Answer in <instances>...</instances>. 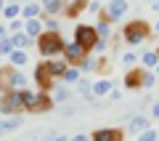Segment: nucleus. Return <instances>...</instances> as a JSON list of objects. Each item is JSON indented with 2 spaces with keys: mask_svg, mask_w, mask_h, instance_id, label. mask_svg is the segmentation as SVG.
Listing matches in <instances>:
<instances>
[{
  "mask_svg": "<svg viewBox=\"0 0 159 141\" xmlns=\"http://www.w3.org/2000/svg\"><path fill=\"white\" fill-rule=\"evenodd\" d=\"M43 27H45L43 19H27V22H24V32H27L32 40H37L40 35H43Z\"/></svg>",
  "mask_w": 159,
  "mask_h": 141,
  "instance_id": "nucleus-14",
  "label": "nucleus"
},
{
  "mask_svg": "<svg viewBox=\"0 0 159 141\" xmlns=\"http://www.w3.org/2000/svg\"><path fill=\"white\" fill-rule=\"evenodd\" d=\"M154 83H157V72H143V88H154Z\"/></svg>",
  "mask_w": 159,
  "mask_h": 141,
  "instance_id": "nucleus-32",
  "label": "nucleus"
},
{
  "mask_svg": "<svg viewBox=\"0 0 159 141\" xmlns=\"http://www.w3.org/2000/svg\"><path fill=\"white\" fill-rule=\"evenodd\" d=\"M21 125V114H13L8 120H0V133H8V130H16Z\"/></svg>",
  "mask_w": 159,
  "mask_h": 141,
  "instance_id": "nucleus-22",
  "label": "nucleus"
},
{
  "mask_svg": "<svg viewBox=\"0 0 159 141\" xmlns=\"http://www.w3.org/2000/svg\"><path fill=\"white\" fill-rule=\"evenodd\" d=\"M80 69H82V72H93V69H98V61L90 59V56H85L82 61H80Z\"/></svg>",
  "mask_w": 159,
  "mask_h": 141,
  "instance_id": "nucleus-29",
  "label": "nucleus"
},
{
  "mask_svg": "<svg viewBox=\"0 0 159 141\" xmlns=\"http://www.w3.org/2000/svg\"><path fill=\"white\" fill-rule=\"evenodd\" d=\"M151 24L143 22V19H133V22H127L125 27H122V40H125L127 45H141L143 40L151 37Z\"/></svg>",
  "mask_w": 159,
  "mask_h": 141,
  "instance_id": "nucleus-2",
  "label": "nucleus"
},
{
  "mask_svg": "<svg viewBox=\"0 0 159 141\" xmlns=\"http://www.w3.org/2000/svg\"><path fill=\"white\" fill-rule=\"evenodd\" d=\"M80 72H82V69H80V67H69L66 69V72H64V83H77V80H80Z\"/></svg>",
  "mask_w": 159,
  "mask_h": 141,
  "instance_id": "nucleus-27",
  "label": "nucleus"
},
{
  "mask_svg": "<svg viewBox=\"0 0 159 141\" xmlns=\"http://www.w3.org/2000/svg\"><path fill=\"white\" fill-rule=\"evenodd\" d=\"M69 96H72V93H69V88H66V83L64 85H56V88H53V104H66L69 101Z\"/></svg>",
  "mask_w": 159,
  "mask_h": 141,
  "instance_id": "nucleus-21",
  "label": "nucleus"
},
{
  "mask_svg": "<svg viewBox=\"0 0 159 141\" xmlns=\"http://www.w3.org/2000/svg\"><path fill=\"white\" fill-rule=\"evenodd\" d=\"M85 11H90V13H101V3H98V0H90Z\"/></svg>",
  "mask_w": 159,
  "mask_h": 141,
  "instance_id": "nucleus-34",
  "label": "nucleus"
},
{
  "mask_svg": "<svg viewBox=\"0 0 159 141\" xmlns=\"http://www.w3.org/2000/svg\"><path fill=\"white\" fill-rule=\"evenodd\" d=\"M146 128H148V114H133V117L127 120V133L130 136L143 133Z\"/></svg>",
  "mask_w": 159,
  "mask_h": 141,
  "instance_id": "nucleus-9",
  "label": "nucleus"
},
{
  "mask_svg": "<svg viewBox=\"0 0 159 141\" xmlns=\"http://www.w3.org/2000/svg\"><path fill=\"white\" fill-rule=\"evenodd\" d=\"M157 53H159V48H157Z\"/></svg>",
  "mask_w": 159,
  "mask_h": 141,
  "instance_id": "nucleus-48",
  "label": "nucleus"
},
{
  "mask_svg": "<svg viewBox=\"0 0 159 141\" xmlns=\"http://www.w3.org/2000/svg\"><path fill=\"white\" fill-rule=\"evenodd\" d=\"M53 75H51V69H48V61H40L37 67H34V83L43 88V93H48V90L53 88Z\"/></svg>",
  "mask_w": 159,
  "mask_h": 141,
  "instance_id": "nucleus-6",
  "label": "nucleus"
},
{
  "mask_svg": "<svg viewBox=\"0 0 159 141\" xmlns=\"http://www.w3.org/2000/svg\"><path fill=\"white\" fill-rule=\"evenodd\" d=\"M72 67V64L66 61V56H53L51 61H48V69H51V75L53 77H64V72Z\"/></svg>",
  "mask_w": 159,
  "mask_h": 141,
  "instance_id": "nucleus-11",
  "label": "nucleus"
},
{
  "mask_svg": "<svg viewBox=\"0 0 159 141\" xmlns=\"http://www.w3.org/2000/svg\"><path fill=\"white\" fill-rule=\"evenodd\" d=\"M90 141H125L122 128H98L90 133Z\"/></svg>",
  "mask_w": 159,
  "mask_h": 141,
  "instance_id": "nucleus-8",
  "label": "nucleus"
},
{
  "mask_svg": "<svg viewBox=\"0 0 159 141\" xmlns=\"http://www.w3.org/2000/svg\"><path fill=\"white\" fill-rule=\"evenodd\" d=\"M43 16V6H40V3H32V0H29L27 6L21 8V19L24 22H27V19H40Z\"/></svg>",
  "mask_w": 159,
  "mask_h": 141,
  "instance_id": "nucleus-16",
  "label": "nucleus"
},
{
  "mask_svg": "<svg viewBox=\"0 0 159 141\" xmlns=\"http://www.w3.org/2000/svg\"><path fill=\"white\" fill-rule=\"evenodd\" d=\"M8 59H11V67H16V69H21L24 64L29 61V56H27V51H19V48H16V51H13L11 56H8Z\"/></svg>",
  "mask_w": 159,
  "mask_h": 141,
  "instance_id": "nucleus-23",
  "label": "nucleus"
},
{
  "mask_svg": "<svg viewBox=\"0 0 159 141\" xmlns=\"http://www.w3.org/2000/svg\"><path fill=\"white\" fill-rule=\"evenodd\" d=\"M43 16H58L64 13V0H43Z\"/></svg>",
  "mask_w": 159,
  "mask_h": 141,
  "instance_id": "nucleus-13",
  "label": "nucleus"
},
{
  "mask_svg": "<svg viewBox=\"0 0 159 141\" xmlns=\"http://www.w3.org/2000/svg\"><path fill=\"white\" fill-rule=\"evenodd\" d=\"M11 40H13V48H19V51H24V48H29L32 43H37V40H32L27 32H16V35H11Z\"/></svg>",
  "mask_w": 159,
  "mask_h": 141,
  "instance_id": "nucleus-19",
  "label": "nucleus"
},
{
  "mask_svg": "<svg viewBox=\"0 0 159 141\" xmlns=\"http://www.w3.org/2000/svg\"><path fill=\"white\" fill-rule=\"evenodd\" d=\"M6 6H8V3H6V0H0V13H3V11H6Z\"/></svg>",
  "mask_w": 159,
  "mask_h": 141,
  "instance_id": "nucleus-43",
  "label": "nucleus"
},
{
  "mask_svg": "<svg viewBox=\"0 0 159 141\" xmlns=\"http://www.w3.org/2000/svg\"><path fill=\"white\" fill-rule=\"evenodd\" d=\"M127 8H130V3H127V0H111V3H106L103 16H106L109 22H119V19H125Z\"/></svg>",
  "mask_w": 159,
  "mask_h": 141,
  "instance_id": "nucleus-7",
  "label": "nucleus"
},
{
  "mask_svg": "<svg viewBox=\"0 0 159 141\" xmlns=\"http://www.w3.org/2000/svg\"><path fill=\"white\" fill-rule=\"evenodd\" d=\"M64 16H69V19H74L80 11H85V0H64Z\"/></svg>",
  "mask_w": 159,
  "mask_h": 141,
  "instance_id": "nucleus-15",
  "label": "nucleus"
},
{
  "mask_svg": "<svg viewBox=\"0 0 159 141\" xmlns=\"http://www.w3.org/2000/svg\"><path fill=\"white\" fill-rule=\"evenodd\" d=\"M45 141H69L66 136H53V139H45Z\"/></svg>",
  "mask_w": 159,
  "mask_h": 141,
  "instance_id": "nucleus-41",
  "label": "nucleus"
},
{
  "mask_svg": "<svg viewBox=\"0 0 159 141\" xmlns=\"http://www.w3.org/2000/svg\"><path fill=\"white\" fill-rule=\"evenodd\" d=\"M77 88H80V93H82V99H85V101H93V83H88V80H82L80 77L77 80Z\"/></svg>",
  "mask_w": 159,
  "mask_h": 141,
  "instance_id": "nucleus-24",
  "label": "nucleus"
},
{
  "mask_svg": "<svg viewBox=\"0 0 159 141\" xmlns=\"http://www.w3.org/2000/svg\"><path fill=\"white\" fill-rule=\"evenodd\" d=\"M8 32H11V35L24 32V19H11V24H8Z\"/></svg>",
  "mask_w": 159,
  "mask_h": 141,
  "instance_id": "nucleus-31",
  "label": "nucleus"
},
{
  "mask_svg": "<svg viewBox=\"0 0 159 141\" xmlns=\"http://www.w3.org/2000/svg\"><path fill=\"white\" fill-rule=\"evenodd\" d=\"M43 24H45L48 32H58V19L56 16H43Z\"/></svg>",
  "mask_w": 159,
  "mask_h": 141,
  "instance_id": "nucleus-30",
  "label": "nucleus"
},
{
  "mask_svg": "<svg viewBox=\"0 0 159 141\" xmlns=\"http://www.w3.org/2000/svg\"><path fill=\"white\" fill-rule=\"evenodd\" d=\"M0 93H6V83L3 80H0Z\"/></svg>",
  "mask_w": 159,
  "mask_h": 141,
  "instance_id": "nucleus-44",
  "label": "nucleus"
},
{
  "mask_svg": "<svg viewBox=\"0 0 159 141\" xmlns=\"http://www.w3.org/2000/svg\"><path fill=\"white\" fill-rule=\"evenodd\" d=\"M21 104H24V109L27 112H48V109L53 107V99L48 96V93H34V90H27L24 88L21 90Z\"/></svg>",
  "mask_w": 159,
  "mask_h": 141,
  "instance_id": "nucleus-3",
  "label": "nucleus"
},
{
  "mask_svg": "<svg viewBox=\"0 0 159 141\" xmlns=\"http://www.w3.org/2000/svg\"><path fill=\"white\" fill-rule=\"evenodd\" d=\"M11 3H13V0H11Z\"/></svg>",
  "mask_w": 159,
  "mask_h": 141,
  "instance_id": "nucleus-49",
  "label": "nucleus"
},
{
  "mask_svg": "<svg viewBox=\"0 0 159 141\" xmlns=\"http://www.w3.org/2000/svg\"><path fill=\"white\" fill-rule=\"evenodd\" d=\"M154 32H157V35H159V19H157V24H154Z\"/></svg>",
  "mask_w": 159,
  "mask_h": 141,
  "instance_id": "nucleus-45",
  "label": "nucleus"
},
{
  "mask_svg": "<svg viewBox=\"0 0 159 141\" xmlns=\"http://www.w3.org/2000/svg\"><path fill=\"white\" fill-rule=\"evenodd\" d=\"M138 141H159V130H154V128H146L143 133H138Z\"/></svg>",
  "mask_w": 159,
  "mask_h": 141,
  "instance_id": "nucleus-28",
  "label": "nucleus"
},
{
  "mask_svg": "<svg viewBox=\"0 0 159 141\" xmlns=\"http://www.w3.org/2000/svg\"><path fill=\"white\" fill-rule=\"evenodd\" d=\"M19 13H21V6H19V3H8L6 11H3V16L11 22V19H19Z\"/></svg>",
  "mask_w": 159,
  "mask_h": 141,
  "instance_id": "nucleus-26",
  "label": "nucleus"
},
{
  "mask_svg": "<svg viewBox=\"0 0 159 141\" xmlns=\"http://www.w3.org/2000/svg\"><path fill=\"white\" fill-rule=\"evenodd\" d=\"M119 99H122V93H119V90H114V88H111V93H109V101H119Z\"/></svg>",
  "mask_w": 159,
  "mask_h": 141,
  "instance_id": "nucleus-37",
  "label": "nucleus"
},
{
  "mask_svg": "<svg viewBox=\"0 0 159 141\" xmlns=\"http://www.w3.org/2000/svg\"><path fill=\"white\" fill-rule=\"evenodd\" d=\"M64 48H66V43H64L61 32H43L37 37V53L45 59H53V56H64Z\"/></svg>",
  "mask_w": 159,
  "mask_h": 141,
  "instance_id": "nucleus-1",
  "label": "nucleus"
},
{
  "mask_svg": "<svg viewBox=\"0 0 159 141\" xmlns=\"http://www.w3.org/2000/svg\"><path fill=\"white\" fill-rule=\"evenodd\" d=\"M141 64H143L146 69H157V67H159V53H157V51H143V53H141Z\"/></svg>",
  "mask_w": 159,
  "mask_h": 141,
  "instance_id": "nucleus-20",
  "label": "nucleus"
},
{
  "mask_svg": "<svg viewBox=\"0 0 159 141\" xmlns=\"http://www.w3.org/2000/svg\"><path fill=\"white\" fill-rule=\"evenodd\" d=\"M69 141H90V136H85V133H77V136H72Z\"/></svg>",
  "mask_w": 159,
  "mask_h": 141,
  "instance_id": "nucleus-38",
  "label": "nucleus"
},
{
  "mask_svg": "<svg viewBox=\"0 0 159 141\" xmlns=\"http://www.w3.org/2000/svg\"><path fill=\"white\" fill-rule=\"evenodd\" d=\"M3 37H8V29L3 27V24H0V40H3Z\"/></svg>",
  "mask_w": 159,
  "mask_h": 141,
  "instance_id": "nucleus-42",
  "label": "nucleus"
},
{
  "mask_svg": "<svg viewBox=\"0 0 159 141\" xmlns=\"http://www.w3.org/2000/svg\"><path fill=\"white\" fill-rule=\"evenodd\" d=\"M0 69H3V56H0Z\"/></svg>",
  "mask_w": 159,
  "mask_h": 141,
  "instance_id": "nucleus-46",
  "label": "nucleus"
},
{
  "mask_svg": "<svg viewBox=\"0 0 159 141\" xmlns=\"http://www.w3.org/2000/svg\"><path fill=\"white\" fill-rule=\"evenodd\" d=\"M157 75H159V67H157Z\"/></svg>",
  "mask_w": 159,
  "mask_h": 141,
  "instance_id": "nucleus-47",
  "label": "nucleus"
},
{
  "mask_svg": "<svg viewBox=\"0 0 159 141\" xmlns=\"http://www.w3.org/2000/svg\"><path fill=\"white\" fill-rule=\"evenodd\" d=\"M21 90H6L0 93V114H21Z\"/></svg>",
  "mask_w": 159,
  "mask_h": 141,
  "instance_id": "nucleus-5",
  "label": "nucleus"
},
{
  "mask_svg": "<svg viewBox=\"0 0 159 141\" xmlns=\"http://www.w3.org/2000/svg\"><path fill=\"white\" fill-rule=\"evenodd\" d=\"M64 56H66V61H69V64H72V61H77V64H80L82 59L88 56V53L82 51V48H80L74 40H72V43H66V48H64Z\"/></svg>",
  "mask_w": 159,
  "mask_h": 141,
  "instance_id": "nucleus-12",
  "label": "nucleus"
},
{
  "mask_svg": "<svg viewBox=\"0 0 159 141\" xmlns=\"http://www.w3.org/2000/svg\"><path fill=\"white\" fill-rule=\"evenodd\" d=\"M19 141H21V139H19ZM24 141H45V139H43V136H40V133H32V136H29V139H24Z\"/></svg>",
  "mask_w": 159,
  "mask_h": 141,
  "instance_id": "nucleus-39",
  "label": "nucleus"
},
{
  "mask_svg": "<svg viewBox=\"0 0 159 141\" xmlns=\"http://www.w3.org/2000/svg\"><path fill=\"white\" fill-rule=\"evenodd\" d=\"M111 88H114L111 80L103 77V80H98V83H93V96H96V99H103L106 93H111Z\"/></svg>",
  "mask_w": 159,
  "mask_h": 141,
  "instance_id": "nucleus-18",
  "label": "nucleus"
},
{
  "mask_svg": "<svg viewBox=\"0 0 159 141\" xmlns=\"http://www.w3.org/2000/svg\"><path fill=\"white\" fill-rule=\"evenodd\" d=\"M148 117L159 120V101H154V104H151V114H148Z\"/></svg>",
  "mask_w": 159,
  "mask_h": 141,
  "instance_id": "nucleus-36",
  "label": "nucleus"
},
{
  "mask_svg": "<svg viewBox=\"0 0 159 141\" xmlns=\"http://www.w3.org/2000/svg\"><path fill=\"white\" fill-rule=\"evenodd\" d=\"M125 88L127 90H143V69H130L125 75Z\"/></svg>",
  "mask_w": 159,
  "mask_h": 141,
  "instance_id": "nucleus-10",
  "label": "nucleus"
},
{
  "mask_svg": "<svg viewBox=\"0 0 159 141\" xmlns=\"http://www.w3.org/2000/svg\"><path fill=\"white\" fill-rule=\"evenodd\" d=\"M13 51H16V48H13V40H11V35L0 40V56H11Z\"/></svg>",
  "mask_w": 159,
  "mask_h": 141,
  "instance_id": "nucleus-25",
  "label": "nucleus"
},
{
  "mask_svg": "<svg viewBox=\"0 0 159 141\" xmlns=\"http://www.w3.org/2000/svg\"><path fill=\"white\" fill-rule=\"evenodd\" d=\"M74 43H77L85 53H93V48H96V43H98L96 27H90V24H77V27H74Z\"/></svg>",
  "mask_w": 159,
  "mask_h": 141,
  "instance_id": "nucleus-4",
  "label": "nucleus"
},
{
  "mask_svg": "<svg viewBox=\"0 0 159 141\" xmlns=\"http://www.w3.org/2000/svg\"><path fill=\"white\" fill-rule=\"evenodd\" d=\"M135 61H138V56H135L133 51H125V53H122V64H125V67H133Z\"/></svg>",
  "mask_w": 159,
  "mask_h": 141,
  "instance_id": "nucleus-33",
  "label": "nucleus"
},
{
  "mask_svg": "<svg viewBox=\"0 0 159 141\" xmlns=\"http://www.w3.org/2000/svg\"><path fill=\"white\" fill-rule=\"evenodd\" d=\"M148 8H151L154 13H159V0H151V6H148Z\"/></svg>",
  "mask_w": 159,
  "mask_h": 141,
  "instance_id": "nucleus-40",
  "label": "nucleus"
},
{
  "mask_svg": "<svg viewBox=\"0 0 159 141\" xmlns=\"http://www.w3.org/2000/svg\"><path fill=\"white\" fill-rule=\"evenodd\" d=\"M106 43H109V40H101V37H98V43H96V48H93V53H101V51H106Z\"/></svg>",
  "mask_w": 159,
  "mask_h": 141,
  "instance_id": "nucleus-35",
  "label": "nucleus"
},
{
  "mask_svg": "<svg viewBox=\"0 0 159 141\" xmlns=\"http://www.w3.org/2000/svg\"><path fill=\"white\" fill-rule=\"evenodd\" d=\"M96 35H98L101 40H109V37H111V22H109L103 13H101V19H98V24H96Z\"/></svg>",
  "mask_w": 159,
  "mask_h": 141,
  "instance_id": "nucleus-17",
  "label": "nucleus"
}]
</instances>
